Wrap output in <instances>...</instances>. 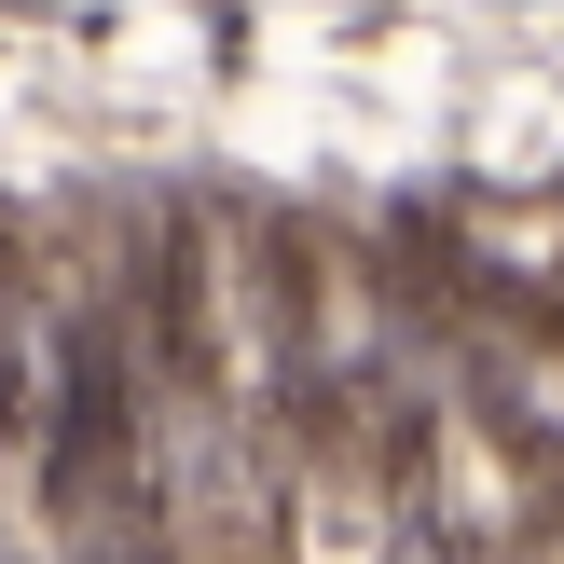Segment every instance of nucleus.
I'll return each instance as SVG.
<instances>
[{"label":"nucleus","instance_id":"1","mask_svg":"<svg viewBox=\"0 0 564 564\" xmlns=\"http://www.w3.org/2000/svg\"><path fill=\"white\" fill-rule=\"evenodd\" d=\"M0 564H28V551H0Z\"/></svg>","mask_w":564,"mask_h":564}]
</instances>
